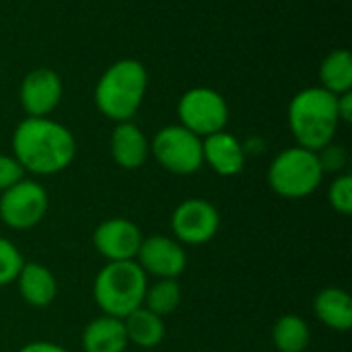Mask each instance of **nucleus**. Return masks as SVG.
<instances>
[{
	"label": "nucleus",
	"mask_w": 352,
	"mask_h": 352,
	"mask_svg": "<svg viewBox=\"0 0 352 352\" xmlns=\"http://www.w3.org/2000/svg\"><path fill=\"white\" fill-rule=\"evenodd\" d=\"M320 87L332 95L352 91V56L349 50H332L320 64Z\"/></svg>",
	"instance_id": "obj_19"
},
{
	"label": "nucleus",
	"mask_w": 352,
	"mask_h": 352,
	"mask_svg": "<svg viewBox=\"0 0 352 352\" xmlns=\"http://www.w3.org/2000/svg\"><path fill=\"white\" fill-rule=\"evenodd\" d=\"M82 352H126L128 336L124 322L111 316H99L91 320L80 334Z\"/></svg>",
	"instance_id": "obj_16"
},
{
	"label": "nucleus",
	"mask_w": 352,
	"mask_h": 352,
	"mask_svg": "<svg viewBox=\"0 0 352 352\" xmlns=\"http://www.w3.org/2000/svg\"><path fill=\"white\" fill-rule=\"evenodd\" d=\"M14 283H16L19 295L31 307H37V309L50 307L58 297L56 274L39 262H25Z\"/></svg>",
	"instance_id": "obj_15"
},
{
	"label": "nucleus",
	"mask_w": 352,
	"mask_h": 352,
	"mask_svg": "<svg viewBox=\"0 0 352 352\" xmlns=\"http://www.w3.org/2000/svg\"><path fill=\"white\" fill-rule=\"evenodd\" d=\"M144 235L140 227L124 217L101 221L93 231V245L97 254L107 262H130L136 260Z\"/></svg>",
	"instance_id": "obj_10"
},
{
	"label": "nucleus",
	"mask_w": 352,
	"mask_h": 352,
	"mask_svg": "<svg viewBox=\"0 0 352 352\" xmlns=\"http://www.w3.org/2000/svg\"><path fill=\"white\" fill-rule=\"evenodd\" d=\"M182 303V287L177 278H157L153 285L148 283L142 307L157 314L159 318L171 316Z\"/></svg>",
	"instance_id": "obj_21"
},
{
	"label": "nucleus",
	"mask_w": 352,
	"mask_h": 352,
	"mask_svg": "<svg viewBox=\"0 0 352 352\" xmlns=\"http://www.w3.org/2000/svg\"><path fill=\"white\" fill-rule=\"evenodd\" d=\"M146 287L148 276L136 260L107 262L93 280V299L103 316L124 320L142 307Z\"/></svg>",
	"instance_id": "obj_4"
},
{
	"label": "nucleus",
	"mask_w": 352,
	"mask_h": 352,
	"mask_svg": "<svg viewBox=\"0 0 352 352\" xmlns=\"http://www.w3.org/2000/svg\"><path fill=\"white\" fill-rule=\"evenodd\" d=\"M25 260L21 250L6 237H0V289L14 283Z\"/></svg>",
	"instance_id": "obj_22"
},
{
	"label": "nucleus",
	"mask_w": 352,
	"mask_h": 352,
	"mask_svg": "<svg viewBox=\"0 0 352 352\" xmlns=\"http://www.w3.org/2000/svg\"><path fill=\"white\" fill-rule=\"evenodd\" d=\"M50 208L47 190L35 182L23 177L8 190L0 192V221L12 231H29L37 227Z\"/></svg>",
	"instance_id": "obj_8"
},
{
	"label": "nucleus",
	"mask_w": 352,
	"mask_h": 352,
	"mask_svg": "<svg viewBox=\"0 0 352 352\" xmlns=\"http://www.w3.org/2000/svg\"><path fill=\"white\" fill-rule=\"evenodd\" d=\"M12 157L25 173L39 177L56 175L68 169L76 157V138L52 118H25L12 132Z\"/></svg>",
	"instance_id": "obj_1"
},
{
	"label": "nucleus",
	"mask_w": 352,
	"mask_h": 352,
	"mask_svg": "<svg viewBox=\"0 0 352 352\" xmlns=\"http://www.w3.org/2000/svg\"><path fill=\"white\" fill-rule=\"evenodd\" d=\"M148 89V72L140 60L122 58L113 62L95 85V107L97 111L120 124L132 122L138 113Z\"/></svg>",
	"instance_id": "obj_2"
},
{
	"label": "nucleus",
	"mask_w": 352,
	"mask_h": 352,
	"mask_svg": "<svg viewBox=\"0 0 352 352\" xmlns=\"http://www.w3.org/2000/svg\"><path fill=\"white\" fill-rule=\"evenodd\" d=\"M311 342L309 324L297 316L287 314L280 316L272 328V344L278 352H305Z\"/></svg>",
	"instance_id": "obj_20"
},
{
	"label": "nucleus",
	"mask_w": 352,
	"mask_h": 352,
	"mask_svg": "<svg viewBox=\"0 0 352 352\" xmlns=\"http://www.w3.org/2000/svg\"><path fill=\"white\" fill-rule=\"evenodd\" d=\"M318 161L322 165L324 175L326 173L340 175V173H344V169L349 165V153H346V148L342 144L330 142V144H326L324 148L318 151Z\"/></svg>",
	"instance_id": "obj_24"
},
{
	"label": "nucleus",
	"mask_w": 352,
	"mask_h": 352,
	"mask_svg": "<svg viewBox=\"0 0 352 352\" xmlns=\"http://www.w3.org/2000/svg\"><path fill=\"white\" fill-rule=\"evenodd\" d=\"M64 95L62 78L52 68L31 70L19 89V101L27 118H50Z\"/></svg>",
	"instance_id": "obj_12"
},
{
	"label": "nucleus",
	"mask_w": 352,
	"mask_h": 352,
	"mask_svg": "<svg viewBox=\"0 0 352 352\" xmlns=\"http://www.w3.org/2000/svg\"><path fill=\"white\" fill-rule=\"evenodd\" d=\"M151 155L173 175H192L204 165L202 138L182 124L163 126L151 140Z\"/></svg>",
	"instance_id": "obj_6"
},
{
	"label": "nucleus",
	"mask_w": 352,
	"mask_h": 352,
	"mask_svg": "<svg viewBox=\"0 0 352 352\" xmlns=\"http://www.w3.org/2000/svg\"><path fill=\"white\" fill-rule=\"evenodd\" d=\"M19 352H70L68 349L56 344V342H50V340H33V342H27L25 346H21Z\"/></svg>",
	"instance_id": "obj_27"
},
{
	"label": "nucleus",
	"mask_w": 352,
	"mask_h": 352,
	"mask_svg": "<svg viewBox=\"0 0 352 352\" xmlns=\"http://www.w3.org/2000/svg\"><path fill=\"white\" fill-rule=\"evenodd\" d=\"M221 229L219 208L204 198H188L171 212V233L182 245H204Z\"/></svg>",
	"instance_id": "obj_9"
},
{
	"label": "nucleus",
	"mask_w": 352,
	"mask_h": 352,
	"mask_svg": "<svg viewBox=\"0 0 352 352\" xmlns=\"http://www.w3.org/2000/svg\"><path fill=\"white\" fill-rule=\"evenodd\" d=\"M122 322L126 328L128 344H134L138 349H157L165 340L167 328H165L163 318L148 311L146 307L134 309Z\"/></svg>",
	"instance_id": "obj_18"
},
{
	"label": "nucleus",
	"mask_w": 352,
	"mask_h": 352,
	"mask_svg": "<svg viewBox=\"0 0 352 352\" xmlns=\"http://www.w3.org/2000/svg\"><path fill=\"white\" fill-rule=\"evenodd\" d=\"M287 120L297 146L318 153L326 144L334 142L340 128L336 95L322 87L301 89L289 103Z\"/></svg>",
	"instance_id": "obj_3"
},
{
	"label": "nucleus",
	"mask_w": 352,
	"mask_h": 352,
	"mask_svg": "<svg viewBox=\"0 0 352 352\" xmlns=\"http://www.w3.org/2000/svg\"><path fill=\"white\" fill-rule=\"evenodd\" d=\"M324 182V171L318 153L303 146L280 151L268 167V186L274 194L287 200L311 196Z\"/></svg>",
	"instance_id": "obj_5"
},
{
	"label": "nucleus",
	"mask_w": 352,
	"mask_h": 352,
	"mask_svg": "<svg viewBox=\"0 0 352 352\" xmlns=\"http://www.w3.org/2000/svg\"><path fill=\"white\" fill-rule=\"evenodd\" d=\"M177 118L184 128L200 138H206L227 128L229 105L219 91L210 87H194L179 97Z\"/></svg>",
	"instance_id": "obj_7"
},
{
	"label": "nucleus",
	"mask_w": 352,
	"mask_h": 352,
	"mask_svg": "<svg viewBox=\"0 0 352 352\" xmlns=\"http://www.w3.org/2000/svg\"><path fill=\"white\" fill-rule=\"evenodd\" d=\"M109 153L118 167L134 171L140 169L151 157V140L134 122H120L111 130Z\"/></svg>",
	"instance_id": "obj_14"
},
{
	"label": "nucleus",
	"mask_w": 352,
	"mask_h": 352,
	"mask_svg": "<svg viewBox=\"0 0 352 352\" xmlns=\"http://www.w3.org/2000/svg\"><path fill=\"white\" fill-rule=\"evenodd\" d=\"M336 109H338V118L340 124H351L352 122V91L342 93L336 97Z\"/></svg>",
	"instance_id": "obj_26"
},
{
	"label": "nucleus",
	"mask_w": 352,
	"mask_h": 352,
	"mask_svg": "<svg viewBox=\"0 0 352 352\" xmlns=\"http://www.w3.org/2000/svg\"><path fill=\"white\" fill-rule=\"evenodd\" d=\"M25 177V169L12 155H0V192L8 190Z\"/></svg>",
	"instance_id": "obj_25"
},
{
	"label": "nucleus",
	"mask_w": 352,
	"mask_h": 352,
	"mask_svg": "<svg viewBox=\"0 0 352 352\" xmlns=\"http://www.w3.org/2000/svg\"><path fill=\"white\" fill-rule=\"evenodd\" d=\"M136 264L153 278H177L188 266L184 245L167 235H148L142 239L136 254Z\"/></svg>",
	"instance_id": "obj_11"
},
{
	"label": "nucleus",
	"mask_w": 352,
	"mask_h": 352,
	"mask_svg": "<svg viewBox=\"0 0 352 352\" xmlns=\"http://www.w3.org/2000/svg\"><path fill=\"white\" fill-rule=\"evenodd\" d=\"M202 159L217 175L235 177L243 171L248 155L235 134L221 130L202 138Z\"/></svg>",
	"instance_id": "obj_13"
},
{
	"label": "nucleus",
	"mask_w": 352,
	"mask_h": 352,
	"mask_svg": "<svg viewBox=\"0 0 352 352\" xmlns=\"http://www.w3.org/2000/svg\"><path fill=\"white\" fill-rule=\"evenodd\" d=\"M314 316L334 332L352 328V297L340 287H326L314 299Z\"/></svg>",
	"instance_id": "obj_17"
},
{
	"label": "nucleus",
	"mask_w": 352,
	"mask_h": 352,
	"mask_svg": "<svg viewBox=\"0 0 352 352\" xmlns=\"http://www.w3.org/2000/svg\"><path fill=\"white\" fill-rule=\"evenodd\" d=\"M328 202L338 214H352V177L349 173H340L330 182Z\"/></svg>",
	"instance_id": "obj_23"
}]
</instances>
